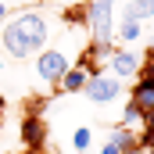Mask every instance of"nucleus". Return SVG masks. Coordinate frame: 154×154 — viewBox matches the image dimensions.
I'll return each instance as SVG.
<instances>
[{
  "instance_id": "20e7f679",
  "label": "nucleus",
  "mask_w": 154,
  "mask_h": 154,
  "mask_svg": "<svg viewBox=\"0 0 154 154\" xmlns=\"http://www.w3.org/2000/svg\"><path fill=\"white\" fill-rule=\"evenodd\" d=\"M122 86H125L122 79H115L111 72H100V75H90V82H86L82 93H86L90 104H111L118 93H122Z\"/></svg>"
},
{
  "instance_id": "b1692460",
  "label": "nucleus",
  "mask_w": 154,
  "mask_h": 154,
  "mask_svg": "<svg viewBox=\"0 0 154 154\" xmlns=\"http://www.w3.org/2000/svg\"><path fill=\"white\" fill-rule=\"evenodd\" d=\"M32 4H43V0H32Z\"/></svg>"
},
{
  "instance_id": "dca6fc26",
  "label": "nucleus",
  "mask_w": 154,
  "mask_h": 154,
  "mask_svg": "<svg viewBox=\"0 0 154 154\" xmlns=\"http://www.w3.org/2000/svg\"><path fill=\"white\" fill-rule=\"evenodd\" d=\"M136 79H151V82H154V50L143 54V65H140V75H136Z\"/></svg>"
},
{
  "instance_id": "1a4fd4ad",
  "label": "nucleus",
  "mask_w": 154,
  "mask_h": 154,
  "mask_svg": "<svg viewBox=\"0 0 154 154\" xmlns=\"http://www.w3.org/2000/svg\"><path fill=\"white\" fill-rule=\"evenodd\" d=\"M129 100H136L143 111H151V108H154V82H151V79H136V82H133Z\"/></svg>"
},
{
  "instance_id": "f03ea898",
  "label": "nucleus",
  "mask_w": 154,
  "mask_h": 154,
  "mask_svg": "<svg viewBox=\"0 0 154 154\" xmlns=\"http://www.w3.org/2000/svg\"><path fill=\"white\" fill-rule=\"evenodd\" d=\"M86 25H90V39L111 43L115 39V0H93V4H86Z\"/></svg>"
},
{
  "instance_id": "39448f33",
  "label": "nucleus",
  "mask_w": 154,
  "mask_h": 154,
  "mask_svg": "<svg viewBox=\"0 0 154 154\" xmlns=\"http://www.w3.org/2000/svg\"><path fill=\"white\" fill-rule=\"evenodd\" d=\"M140 65H143V54H136L133 47H115V54L108 57V72L122 82L140 75Z\"/></svg>"
},
{
  "instance_id": "a211bd4d",
  "label": "nucleus",
  "mask_w": 154,
  "mask_h": 154,
  "mask_svg": "<svg viewBox=\"0 0 154 154\" xmlns=\"http://www.w3.org/2000/svg\"><path fill=\"white\" fill-rule=\"evenodd\" d=\"M7 18H11V11H7V4H4V0H0V29H4V25H7Z\"/></svg>"
},
{
  "instance_id": "2eb2a0df",
  "label": "nucleus",
  "mask_w": 154,
  "mask_h": 154,
  "mask_svg": "<svg viewBox=\"0 0 154 154\" xmlns=\"http://www.w3.org/2000/svg\"><path fill=\"white\" fill-rule=\"evenodd\" d=\"M136 147L147 154V151H154V129H140L136 133Z\"/></svg>"
},
{
  "instance_id": "412c9836",
  "label": "nucleus",
  "mask_w": 154,
  "mask_h": 154,
  "mask_svg": "<svg viewBox=\"0 0 154 154\" xmlns=\"http://www.w3.org/2000/svg\"><path fill=\"white\" fill-rule=\"evenodd\" d=\"M147 50H154V36H151V39H147Z\"/></svg>"
},
{
  "instance_id": "5701e85b",
  "label": "nucleus",
  "mask_w": 154,
  "mask_h": 154,
  "mask_svg": "<svg viewBox=\"0 0 154 154\" xmlns=\"http://www.w3.org/2000/svg\"><path fill=\"white\" fill-rule=\"evenodd\" d=\"M22 154H36V151H22Z\"/></svg>"
},
{
  "instance_id": "aec40b11",
  "label": "nucleus",
  "mask_w": 154,
  "mask_h": 154,
  "mask_svg": "<svg viewBox=\"0 0 154 154\" xmlns=\"http://www.w3.org/2000/svg\"><path fill=\"white\" fill-rule=\"evenodd\" d=\"M143 129H154V108H151V111H143Z\"/></svg>"
},
{
  "instance_id": "393cba45",
  "label": "nucleus",
  "mask_w": 154,
  "mask_h": 154,
  "mask_svg": "<svg viewBox=\"0 0 154 154\" xmlns=\"http://www.w3.org/2000/svg\"><path fill=\"white\" fill-rule=\"evenodd\" d=\"M147 154H154V151H147Z\"/></svg>"
},
{
  "instance_id": "f8f14e48",
  "label": "nucleus",
  "mask_w": 154,
  "mask_h": 154,
  "mask_svg": "<svg viewBox=\"0 0 154 154\" xmlns=\"http://www.w3.org/2000/svg\"><path fill=\"white\" fill-rule=\"evenodd\" d=\"M122 18H136V22L154 18V0H129L125 11H122Z\"/></svg>"
},
{
  "instance_id": "9b49d317",
  "label": "nucleus",
  "mask_w": 154,
  "mask_h": 154,
  "mask_svg": "<svg viewBox=\"0 0 154 154\" xmlns=\"http://www.w3.org/2000/svg\"><path fill=\"white\" fill-rule=\"evenodd\" d=\"M111 54H115V43H97V39H90V43H86V50H82L79 57H86V61L100 65V61H108Z\"/></svg>"
},
{
  "instance_id": "f3484780",
  "label": "nucleus",
  "mask_w": 154,
  "mask_h": 154,
  "mask_svg": "<svg viewBox=\"0 0 154 154\" xmlns=\"http://www.w3.org/2000/svg\"><path fill=\"white\" fill-rule=\"evenodd\" d=\"M65 18H68V22H86V7H75V11H68Z\"/></svg>"
},
{
  "instance_id": "4be33fe9",
  "label": "nucleus",
  "mask_w": 154,
  "mask_h": 154,
  "mask_svg": "<svg viewBox=\"0 0 154 154\" xmlns=\"http://www.w3.org/2000/svg\"><path fill=\"white\" fill-rule=\"evenodd\" d=\"M0 115H4V97H0Z\"/></svg>"
},
{
  "instance_id": "ddd939ff",
  "label": "nucleus",
  "mask_w": 154,
  "mask_h": 154,
  "mask_svg": "<svg viewBox=\"0 0 154 154\" xmlns=\"http://www.w3.org/2000/svg\"><path fill=\"white\" fill-rule=\"evenodd\" d=\"M118 125H125V129H143V108L136 104V100H125V108H122V118H118Z\"/></svg>"
},
{
  "instance_id": "4468645a",
  "label": "nucleus",
  "mask_w": 154,
  "mask_h": 154,
  "mask_svg": "<svg viewBox=\"0 0 154 154\" xmlns=\"http://www.w3.org/2000/svg\"><path fill=\"white\" fill-rule=\"evenodd\" d=\"M90 140H93V133H90L86 125H79L75 133H72V147H75L79 154H86V151H90Z\"/></svg>"
},
{
  "instance_id": "6e6552de",
  "label": "nucleus",
  "mask_w": 154,
  "mask_h": 154,
  "mask_svg": "<svg viewBox=\"0 0 154 154\" xmlns=\"http://www.w3.org/2000/svg\"><path fill=\"white\" fill-rule=\"evenodd\" d=\"M108 140L115 143L122 154H136L140 147H136V129H125V125H115L111 133H108Z\"/></svg>"
},
{
  "instance_id": "f257e3e1",
  "label": "nucleus",
  "mask_w": 154,
  "mask_h": 154,
  "mask_svg": "<svg viewBox=\"0 0 154 154\" xmlns=\"http://www.w3.org/2000/svg\"><path fill=\"white\" fill-rule=\"evenodd\" d=\"M47 39H50V22H47L43 11H32V7L11 14L7 25L0 29V47H4V54H11V57H18V61H22V57H32L39 50H47Z\"/></svg>"
},
{
  "instance_id": "0eeeda50",
  "label": "nucleus",
  "mask_w": 154,
  "mask_h": 154,
  "mask_svg": "<svg viewBox=\"0 0 154 154\" xmlns=\"http://www.w3.org/2000/svg\"><path fill=\"white\" fill-rule=\"evenodd\" d=\"M86 82H90V72H86V68H79V65H72L65 75L57 79V90H61V93H82V90H86Z\"/></svg>"
},
{
  "instance_id": "7ed1b4c3",
  "label": "nucleus",
  "mask_w": 154,
  "mask_h": 154,
  "mask_svg": "<svg viewBox=\"0 0 154 154\" xmlns=\"http://www.w3.org/2000/svg\"><path fill=\"white\" fill-rule=\"evenodd\" d=\"M68 68H72V57H68V50H61V47H47V50L36 54V72H39L43 82H57Z\"/></svg>"
},
{
  "instance_id": "9d476101",
  "label": "nucleus",
  "mask_w": 154,
  "mask_h": 154,
  "mask_svg": "<svg viewBox=\"0 0 154 154\" xmlns=\"http://www.w3.org/2000/svg\"><path fill=\"white\" fill-rule=\"evenodd\" d=\"M115 32L122 43H136V39H143V22H136V18H122L115 25Z\"/></svg>"
},
{
  "instance_id": "6ab92c4d",
  "label": "nucleus",
  "mask_w": 154,
  "mask_h": 154,
  "mask_svg": "<svg viewBox=\"0 0 154 154\" xmlns=\"http://www.w3.org/2000/svg\"><path fill=\"white\" fill-rule=\"evenodd\" d=\"M100 154H122V151H118V147L111 143V140H104V147H100Z\"/></svg>"
},
{
  "instance_id": "423d86ee",
  "label": "nucleus",
  "mask_w": 154,
  "mask_h": 154,
  "mask_svg": "<svg viewBox=\"0 0 154 154\" xmlns=\"http://www.w3.org/2000/svg\"><path fill=\"white\" fill-rule=\"evenodd\" d=\"M18 136H22L25 151H36V154H43V147H47V125H43V118L25 115V118H22V125H18Z\"/></svg>"
}]
</instances>
